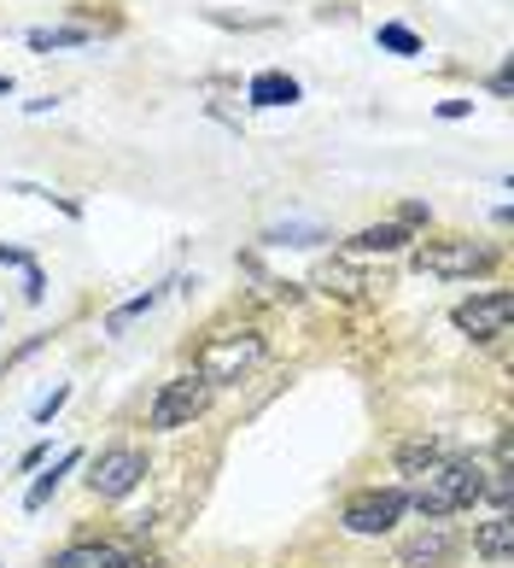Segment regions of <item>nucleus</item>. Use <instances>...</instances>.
Masks as SVG:
<instances>
[{"label": "nucleus", "mask_w": 514, "mask_h": 568, "mask_svg": "<svg viewBox=\"0 0 514 568\" xmlns=\"http://www.w3.org/2000/svg\"><path fill=\"white\" fill-rule=\"evenodd\" d=\"M480 498H485V469H480V463H462V457L433 463V469L415 480V493H410V504H415L426 521H444V516H456V510H474Z\"/></svg>", "instance_id": "nucleus-1"}, {"label": "nucleus", "mask_w": 514, "mask_h": 568, "mask_svg": "<svg viewBox=\"0 0 514 568\" xmlns=\"http://www.w3.org/2000/svg\"><path fill=\"white\" fill-rule=\"evenodd\" d=\"M257 357H264V334H257V328H228V334H210V341H205L199 369H193V375H205L210 387H217V382H240Z\"/></svg>", "instance_id": "nucleus-2"}, {"label": "nucleus", "mask_w": 514, "mask_h": 568, "mask_svg": "<svg viewBox=\"0 0 514 568\" xmlns=\"http://www.w3.org/2000/svg\"><path fill=\"white\" fill-rule=\"evenodd\" d=\"M491 264H497V252H491V246H480V241H462V235L415 246V270H421V276H439V282L480 276V270H491Z\"/></svg>", "instance_id": "nucleus-3"}, {"label": "nucleus", "mask_w": 514, "mask_h": 568, "mask_svg": "<svg viewBox=\"0 0 514 568\" xmlns=\"http://www.w3.org/2000/svg\"><path fill=\"white\" fill-rule=\"evenodd\" d=\"M403 510H410V493L403 487H362L346 498V510H339V521H346V534H392Z\"/></svg>", "instance_id": "nucleus-4"}, {"label": "nucleus", "mask_w": 514, "mask_h": 568, "mask_svg": "<svg viewBox=\"0 0 514 568\" xmlns=\"http://www.w3.org/2000/svg\"><path fill=\"white\" fill-rule=\"evenodd\" d=\"M205 410H210V382H205V375H176V382H164V387H158L153 410H146V423L169 434V428L199 423Z\"/></svg>", "instance_id": "nucleus-5"}, {"label": "nucleus", "mask_w": 514, "mask_h": 568, "mask_svg": "<svg viewBox=\"0 0 514 568\" xmlns=\"http://www.w3.org/2000/svg\"><path fill=\"white\" fill-rule=\"evenodd\" d=\"M514 323V293L508 287H491V293H474V300L456 305V328L474 334V341H503Z\"/></svg>", "instance_id": "nucleus-6"}, {"label": "nucleus", "mask_w": 514, "mask_h": 568, "mask_svg": "<svg viewBox=\"0 0 514 568\" xmlns=\"http://www.w3.org/2000/svg\"><path fill=\"white\" fill-rule=\"evenodd\" d=\"M146 480V457L135 446H112V452H100L94 457V469H89V487L94 498H128Z\"/></svg>", "instance_id": "nucleus-7"}, {"label": "nucleus", "mask_w": 514, "mask_h": 568, "mask_svg": "<svg viewBox=\"0 0 514 568\" xmlns=\"http://www.w3.org/2000/svg\"><path fill=\"white\" fill-rule=\"evenodd\" d=\"M450 557H456V534L444 528V521H426L421 534H410L398 545V562L403 568H444Z\"/></svg>", "instance_id": "nucleus-8"}, {"label": "nucleus", "mask_w": 514, "mask_h": 568, "mask_svg": "<svg viewBox=\"0 0 514 568\" xmlns=\"http://www.w3.org/2000/svg\"><path fill=\"white\" fill-rule=\"evenodd\" d=\"M474 551L485 557V562H508V551H514V516L508 510H497L491 521H480V534H474Z\"/></svg>", "instance_id": "nucleus-9"}, {"label": "nucleus", "mask_w": 514, "mask_h": 568, "mask_svg": "<svg viewBox=\"0 0 514 568\" xmlns=\"http://www.w3.org/2000/svg\"><path fill=\"white\" fill-rule=\"evenodd\" d=\"M246 100H251V106H292V100H298V82L287 77V71H257L251 82H246Z\"/></svg>", "instance_id": "nucleus-10"}, {"label": "nucleus", "mask_w": 514, "mask_h": 568, "mask_svg": "<svg viewBox=\"0 0 514 568\" xmlns=\"http://www.w3.org/2000/svg\"><path fill=\"white\" fill-rule=\"evenodd\" d=\"M346 246L362 252V258H369V252H403V246H410V223H374V229H357Z\"/></svg>", "instance_id": "nucleus-11"}, {"label": "nucleus", "mask_w": 514, "mask_h": 568, "mask_svg": "<svg viewBox=\"0 0 514 568\" xmlns=\"http://www.w3.org/2000/svg\"><path fill=\"white\" fill-rule=\"evenodd\" d=\"M316 287L321 293H339V300H362V287H369V282H362L351 264H321L316 270Z\"/></svg>", "instance_id": "nucleus-12"}, {"label": "nucleus", "mask_w": 514, "mask_h": 568, "mask_svg": "<svg viewBox=\"0 0 514 568\" xmlns=\"http://www.w3.org/2000/svg\"><path fill=\"white\" fill-rule=\"evenodd\" d=\"M433 463H444V439H410V446H398V469L403 475H426Z\"/></svg>", "instance_id": "nucleus-13"}, {"label": "nucleus", "mask_w": 514, "mask_h": 568, "mask_svg": "<svg viewBox=\"0 0 514 568\" xmlns=\"http://www.w3.org/2000/svg\"><path fill=\"white\" fill-rule=\"evenodd\" d=\"M76 463H82V452H64V457L53 463V469H48V475H41V480H35V487H30V493H24V510H41V504H48V498L59 493V480H64V475H71V469H76Z\"/></svg>", "instance_id": "nucleus-14"}, {"label": "nucleus", "mask_w": 514, "mask_h": 568, "mask_svg": "<svg viewBox=\"0 0 514 568\" xmlns=\"http://www.w3.org/2000/svg\"><path fill=\"white\" fill-rule=\"evenodd\" d=\"M158 300H164V287H146V293H135V300H128V305H117L112 317H105V334H123L128 323H141L146 311H158Z\"/></svg>", "instance_id": "nucleus-15"}, {"label": "nucleus", "mask_w": 514, "mask_h": 568, "mask_svg": "<svg viewBox=\"0 0 514 568\" xmlns=\"http://www.w3.org/2000/svg\"><path fill=\"white\" fill-rule=\"evenodd\" d=\"M264 241L269 246H321V241H328V229H321V223H275Z\"/></svg>", "instance_id": "nucleus-16"}, {"label": "nucleus", "mask_w": 514, "mask_h": 568, "mask_svg": "<svg viewBox=\"0 0 514 568\" xmlns=\"http://www.w3.org/2000/svg\"><path fill=\"white\" fill-rule=\"evenodd\" d=\"M94 30H30V48L35 53H53V48H89Z\"/></svg>", "instance_id": "nucleus-17"}, {"label": "nucleus", "mask_w": 514, "mask_h": 568, "mask_svg": "<svg viewBox=\"0 0 514 568\" xmlns=\"http://www.w3.org/2000/svg\"><path fill=\"white\" fill-rule=\"evenodd\" d=\"M380 48H386V53L415 59V53H421V36H415V30H403V24H380Z\"/></svg>", "instance_id": "nucleus-18"}, {"label": "nucleus", "mask_w": 514, "mask_h": 568, "mask_svg": "<svg viewBox=\"0 0 514 568\" xmlns=\"http://www.w3.org/2000/svg\"><path fill=\"white\" fill-rule=\"evenodd\" d=\"M105 551H112V545H76V551H59L53 568H100Z\"/></svg>", "instance_id": "nucleus-19"}, {"label": "nucleus", "mask_w": 514, "mask_h": 568, "mask_svg": "<svg viewBox=\"0 0 514 568\" xmlns=\"http://www.w3.org/2000/svg\"><path fill=\"white\" fill-rule=\"evenodd\" d=\"M100 568H164L158 557H146V551H105Z\"/></svg>", "instance_id": "nucleus-20"}, {"label": "nucleus", "mask_w": 514, "mask_h": 568, "mask_svg": "<svg viewBox=\"0 0 514 568\" xmlns=\"http://www.w3.org/2000/svg\"><path fill=\"white\" fill-rule=\"evenodd\" d=\"M24 300H30V305H41V300H48V276H41L35 264H24Z\"/></svg>", "instance_id": "nucleus-21"}, {"label": "nucleus", "mask_w": 514, "mask_h": 568, "mask_svg": "<svg viewBox=\"0 0 514 568\" xmlns=\"http://www.w3.org/2000/svg\"><path fill=\"white\" fill-rule=\"evenodd\" d=\"M64 398H71V387H53V398H41V405H35V416H41V423H48V416L64 405Z\"/></svg>", "instance_id": "nucleus-22"}, {"label": "nucleus", "mask_w": 514, "mask_h": 568, "mask_svg": "<svg viewBox=\"0 0 514 568\" xmlns=\"http://www.w3.org/2000/svg\"><path fill=\"white\" fill-rule=\"evenodd\" d=\"M474 106H467V100H439V118H467Z\"/></svg>", "instance_id": "nucleus-23"}, {"label": "nucleus", "mask_w": 514, "mask_h": 568, "mask_svg": "<svg viewBox=\"0 0 514 568\" xmlns=\"http://www.w3.org/2000/svg\"><path fill=\"white\" fill-rule=\"evenodd\" d=\"M0 94H12V77H0Z\"/></svg>", "instance_id": "nucleus-24"}]
</instances>
